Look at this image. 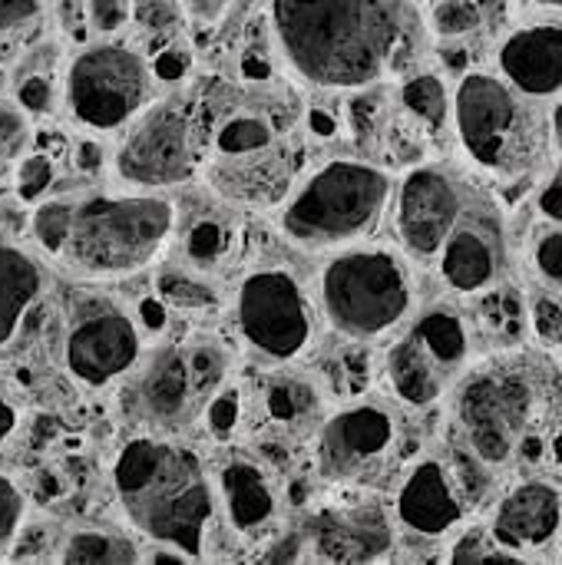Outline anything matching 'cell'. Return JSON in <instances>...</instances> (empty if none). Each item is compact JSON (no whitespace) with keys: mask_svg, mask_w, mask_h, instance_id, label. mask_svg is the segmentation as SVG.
Returning a JSON list of instances; mask_svg holds the SVG:
<instances>
[{"mask_svg":"<svg viewBox=\"0 0 562 565\" xmlns=\"http://www.w3.org/2000/svg\"><path fill=\"white\" fill-rule=\"evenodd\" d=\"M268 30L285 66L318 89H371L417 53L411 0H268Z\"/></svg>","mask_w":562,"mask_h":565,"instance_id":"6da1fadb","label":"cell"},{"mask_svg":"<svg viewBox=\"0 0 562 565\" xmlns=\"http://www.w3.org/2000/svg\"><path fill=\"white\" fill-rule=\"evenodd\" d=\"M179 205L166 192H73L33 202L36 255L79 281H116L152 268L176 242Z\"/></svg>","mask_w":562,"mask_h":565,"instance_id":"7a4b0ae2","label":"cell"},{"mask_svg":"<svg viewBox=\"0 0 562 565\" xmlns=\"http://www.w3.org/2000/svg\"><path fill=\"white\" fill-rule=\"evenodd\" d=\"M109 483L126 523L152 546H176L202 559L219 526L209 463L169 434L129 437L109 467Z\"/></svg>","mask_w":562,"mask_h":565,"instance_id":"3957f363","label":"cell"},{"mask_svg":"<svg viewBox=\"0 0 562 565\" xmlns=\"http://www.w3.org/2000/svg\"><path fill=\"white\" fill-rule=\"evenodd\" d=\"M450 129L464 159L497 182L533 179L553 152L547 106L487 70H467L457 79Z\"/></svg>","mask_w":562,"mask_h":565,"instance_id":"277c9868","label":"cell"},{"mask_svg":"<svg viewBox=\"0 0 562 565\" xmlns=\"http://www.w3.org/2000/svg\"><path fill=\"white\" fill-rule=\"evenodd\" d=\"M321 321L354 344L391 338L421 301L417 268L404 248L354 242L335 248L315 278Z\"/></svg>","mask_w":562,"mask_h":565,"instance_id":"5b68a950","label":"cell"},{"mask_svg":"<svg viewBox=\"0 0 562 565\" xmlns=\"http://www.w3.org/2000/svg\"><path fill=\"white\" fill-rule=\"evenodd\" d=\"M394 199V179L371 159L335 156L311 169L275 209L278 235L305 252H335L364 242Z\"/></svg>","mask_w":562,"mask_h":565,"instance_id":"8992f818","label":"cell"},{"mask_svg":"<svg viewBox=\"0 0 562 565\" xmlns=\"http://www.w3.org/2000/svg\"><path fill=\"white\" fill-rule=\"evenodd\" d=\"M447 397L460 447L484 467H507L533 440L547 407L540 364L520 354L474 361Z\"/></svg>","mask_w":562,"mask_h":565,"instance_id":"52a82bcc","label":"cell"},{"mask_svg":"<svg viewBox=\"0 0 562 565\" xmlns=\"http://www.w3.org/2000/svg\"><path fill=\"white\" fill-rule=\"evenodd\" d=\"M301 139L265 106H242L209 126L202 166L215 199L238 209H278L301 175Z\"/></svg>","mask_w":562,"mask_h":565,"instance_id":"ba28073f","label":"cell"},{"mask_svg":"<svg viewBox=\"0 0 562 565\" xmlns=\"http://www.w3.org/2000/svg\"><path fill=\"white\" fill-rule=\"evenodd\" d=\"M407 407L394 397H361L328 414L311 444L321 483L335 490H384L417 454Z\"/></svg>","mask_w":562,"mask_h":565,"instance_id":"9c48e42d","label":"cell"},{"mask_svg":"<svg viewBox=\"0 0 562 565\" xmlns=\"http://www.w3.org/2000/svg\"><path fill=\"white\" fill-rule=\"evenodd\" d=\"M229 351L209 338L169 341L142 351L139 364L123 377L126 414L149 434H179L209 417L225 391Z\"/></svg>","mask_w":562,"mask_h":565,"instance_id":"30bf717a","label":"cell"},{"mask_svg":"<svg viewBox=\"0 0 562 565\" xmlns=\"http://www.w3.org/2000/svg\"><path fill=\"white\" fill-rule=\"evenodd\" d=\"M477 348L480 324L460 305L441 301L414 311L384 348V387L407 411L437 407L474 367Z\"/></svg>","mask_w":562,"mask_h":565,"instance_id":"8fae6325","label":"cell"},{"mask_svg":"<svg viewBox=\"0 0 562 565\" xmlns=\"http://www.w3.org/2000/svg\"><path fill=\"white\" fill-rule=\"evenodd\" d=\"M209 156V113L192 89L152 99L123 132L113 175L123 189L166 192L192 182Z\"/></svg>","mask_w":562,"mask_h":565,"instance_id":"7c38bea8","label":"cell"},{"mask_svg":"<svg viewBox=\"0 0 562 565\" xmlns=\"http://www.w3.org/2000/svg\"><path fill=\"white\" fill-rule=\"evenodd\" d=\"M315 291L285 262L252 265L232 295V324L245 354L258 367L301 361L318 338Z\"/></svg>","mask_w":562,"mask_h":565,"instance_id":"4fadbf2b","label":"cell"},{"mask_svg":"<svg viewBox=\"0 0 562 565\" xmlns=\"http://www.w3.org/2000/svg\"><path fill=\"white\" fill-rule=\"evenodd\" d=\"M156 70L149 56L123 40H99L73 53L63 73L66 116L93 132H123L156 96Z\"/></svg>","mask_w":562,"mask_h":565,"instance_id":"5bb4252c","label":"cell"},{"mask_svg":"<svg viewBox=\"0 0 562 565\" xmlns=\"http://www.w3.org/2000/svg\"><path fill=\"white\" fill-rule=\"evenodd\" d=\"M142 351V321L119 301L89 295L70 305L60 338V361L79 387L103 391L119 384L139 364Z\"/></svg>","mask_w":562,"mask_h":565,"instance_id":"9a60e30c","label":"cell"},{"mask_svg":"<svg viewBox=\"0 0 562 565\" xmlns=\"http://www.w3.org/2000/svg\"><path fill=\"white\" fill-rule=\"evenodd\" d=\"M474 454H414L394 483V523L417 540L457 533L474 507Z\"/></svg>","mask_w":562,"mask_h":565,"instance_id":"2e32d148","label":"cell"},{"mask_svg":"<svg viewBox=\"0 0 562 565\" xmlns=\"http://www.w3.org/2000/svg\"><path fill=\"white\" fill-rule=\"evenodd\" d=\"M470 189L447 166H414L394 189L397 242L414 265H434L441 245L457 225Z\"/></svg>","mask_w":562,"mask_h":565,"instance_id":"e0dca14e","label":"cell"},{"mask_svg":"<svg viewBox=\"0 0 562 565\" xmlns=\"http://www.w3.org/2000/svg\"><path fill=\"white\" fill-rule=\"evenodd\" d=\"M437 278L457 298L494 295L507 275V232L494 205L470 192L457 225L434 258Z\"/></svg>","mask_w":562,"mask_h":565,"instance_id":"ac0fdd59","label":"cell"},{"mask_svg":"<svg viewBox=\"0 0 562 565\" xmlns=\"http://www.w3.org/2000/svg\"><path fill=\"white\" fill-rule=\"evenodd\" d=\"M311 520V550L325 563H378L394 550V513L374 490H341Z\"/></svg>","mask_w":562,"mask_h":565,"instance_id":"d6986e66","label":"cell"},{"mask_svg":"<svg viewBox=\"0 0 562 565\" xmlns=\"http://www.w3.org/2000/svg\"><path fill=\"white\" fill-rule=\"evenodd\" d=\"M209 477L215 490L219 523L229 533L242 540H258L278 526L282 493L275 473L258 457L225 447L222 457L209 467Z\"/></svg>","mask_w":562,"mask_h":565,"instance_id":"ffe728a7","label":"cell"},{"mask_svg":"<svg viewBox=\"0 0 562 565\" xmlns=\"http://www.w3.org/2000/svg\"><path fill=\"white\" fill-rule=\"evenodd\" d=\"M487 526L510 553H517L523 563H533L540 553L560 543L562 490L547 477L517 480L497 500Z\"/></svg>","mask_w":562,"mask_h":565,"instance_id":"44dd1931","label":"cell"},{"mask_svg":"<svg viewBox=\"0 0 562 565\" xmlns=\"http://www.w3.org/2000/svg\"><path fill=\"white\" fill-rule=\"evenodd\" d=\"M497 73L530 99L562 93V23L540 20L510 30L497 46Z\"/></svg>","mask_w":562,"mask_h":565,"instance_id":"7402d4cb","label":"cell"},{"mask_svg":"<svg viewBox=\"0 0 562 565\" xmlns=\"http://www.w3.org/2000/svg\"><path fill=\"white\" fill-rule=\"evenodd\" d=\"M43 262L33 252L0 238V348H7L20 334L26 315L43 298Z\"/></svg>","mask_w":562,"mask_h":565,"instance_id":"603a6c76","label":"cell"},{"mask_svg":"<svg viewBox=\"0 0 562 565\" xmlns=\"http://www.w3.org/2000/svg\"><path fill=\"white\" fill-rule=\"evenodd\" d=\"M275 374L262 384L258 411L268 427L275 430H295L298 424H311L318 414V387H311L305 377H291L282 367H272Z\"/></svg>","mask_w":562,"mask_h":565,"instance_id":"cb8c5ba5","label":"cell"},{"mask_svg":"<svg viewBox=\"0 0 562 565\" xmlns=\"http://www.w3.org/2000/svg\"><path fill=\"white\" fill-rule=\"evenodd\" d=\"M176 238L182 242V258L199 275H215L222 262L238 252V232L225 215H199L189 228L176 218Z\"/></svg>","mask_w":562,"mask_h":565,"instance_id":"d4e9b609","label":"cell"},{"mask_svg":"<svg viewBox=\"0 0 562 565\" xmlns=\"http://www.w3.org/2000/svg\"><path fill=\"white\" fill-rule=\"evenodd\" d=\"M56 559L66 565H132L142 563V546L119 530L83 526L60 543Z\"/></svg>","mask_w":562,"mask_h":565,"instance_id":"484cf974","label":"cell"},{"mask_svg":"<svg viewBox=\"0 0 562 565\" xmlns=\"http://www.w3.org/2000/svg\"><path fill=\"white\" fill-rule=\"evenodd\" d=\"M397 99H401L404 113L414 122H421L424 129L437 132V129L450 126V89L437 73H431V70L411 73L407 79H401Z\"/></svg>","mask_w":562,"mask_h":565,"instance_id":"4316f807","label":"cell"},{"mask_svg":"<svg viewBox=\"0 0 562 565\" xmlns=\"http://www.w3.org/2000/svg\"><path fill=\"white\" fill-rule=\"evenodd\" d=\"M527 271L537 288L562 298V225L540 218L527 235Z\"/></svg>","mask_w":562,"mask_h":565,"instance_id":"83f0119b","label":"cell"},{"mask_svg":"<svg viewBox=\"0 0 562 565\" xmlns=\"http://www.w3.org/2000/svg\"><path fill=\"white\" fill-rule=\"evenodd\" d=\"M447 563H457V565H484V563H523L517 553H510L494 533H490V526H460L457 530V540L450 543V550H447Z\"/></svg>","mask_w":562,"mask_h":565,"instance_id":"f1b7e54d","label":"cell"},{"mask_svg":"<svg viewBox=\"0 0 562 565\" xmlns=\"http://www.w3.org/2000/svg\"><path fill=\"white\" fill-rule=\"evenodd\" d=\"M30 146L26 113L17 103H0V185L13 182V169Z\"/></svg>","mask_w":562,"mask_h":565,"instance_id":"f546056e","label":"cell"},{"mask_svg":"<svg viewBox=\"0 0 562 565\" xmlns=\"http://www.w3.org/2000/svg\"><path fill=\"white\" fill-rule=\"evenodd\" d=\"M527 324L540 348L547 351H562V298L537 288L527 301Z\"/></svg>","mask_w":562,"mask_h":565,"instance_id":"4dcf8cb0","label":"cell"},{"mask_svg":"<svg viewBox=\"0 0 562 565\" xmlns=\"http://www.w3.org/2000/svg\"><path fill=\"white\" fill-rule=\"evenodd\" d=\"M53 185V159L46 152H33L26 149L13 169V192L20 202L33 205L43 199V192Z\"/></svg>","mask_w":562,"mask_h":565,"instance_id":"1f68e13d","label":"cell"},{"mask_svg":"<svg viewBox=\"0 0 562 565\" xmlns=\"http://www.w3.org/2000/svg\"><path fill=\"white\" fill-rule=\"evenodd\" d=\"M484 23V10L477 0H437L431 10V26L437 36H467Z\"/></svg>","mask_w":562,"mask_h":565,"instance_id":"d6a6232c","label":"cell"},{"mask_svg":"<svg viewBox=\"0 0 562 565\" xmlns=\"http://www.w3.org/2000/svg\"><path fill=\"white\" fill-rule=\"evenodd\" d=\"M23 520H26V497L20 483L7 470H0V556H7V550L23 533Z\"/></svg>","mask_w":562,"mask_h":565,"instance_id":"836d02e7","label":"cell"},{"mask_svg":"<svg viewBox=\"0 0 562 565\" xmlns=\"http://www.w3.org/2000/svg\"><path fill=\"white\" fill-rule=\"evenodd\" d=\"M185 17L179 0H132V20L146 33H169Z\"/></svg>","mask_w":562,"mask_h":565,"instance_id":"e575fe53","label":"cell"},{"mask_svg":"<svg viewBox=\"0 0 562 565\" xmlns=\"http://www.w3.org/2000/svg\"><path fill=\"white\" fill-rule=\"evenodd\" d=\"M13 99H17V106L23 113H33V116L46 113L53 106V83H50V76L46 73H26V76H20L17 86H13Z\"/></svg>","mask_w":562,"mask_h":565,"instance_id":"d590c367","label":"cell"},{"mask_svg":"<svg viewBox=\"0 0 562 565\" xmlns=\"http://www.w3.org/2000/svg\"><path fill=\"white\" fill-rule=\"evenodd\" d=\"M132 17L129 0H86V20L96 33H116Z\"/></svg>","mask_w":562,"mask_h":565,"instance_id":"8d00e7d4","label":"cell"},{"mask_svg":"<svg viewBox=\"0 0 562 565\" xmlns=\"http://www.w3.org/2000/svg\"><path fill=\"white\" fill-rule=\"evenodd\" d=\"M533 205H537V215H540V218L560 222L562 225V156L560 162L547 172V179L540 182Z\"/></svg>","mask_w":562,"mask_h":565,"instance_id":"74e56055","label":"cell"},{"mask_svg":"<svg viewBox=\"0 0 562 565\" xmlns=\"http://www.w3.org/2000/svg\"><path fill=\"white\" fill-rule=\"evenodd\" d=\"M43 0H0V36L26 26L40 13Z\"/></svg>","mask_w":562,"mask_h":565,"instance_id":"f35d334b","label":"cell"},{"mask_svg":"<svg viewBox=\"0 0 562 565\" xmlns=\"http://www.w3.org/2000/svg\"><path fill=\"white\" fill-rule=\"evenodd\" d=\"M229 3L232 0H185V17L192 20V23H199V26H215L222 17H225V10H229Z\"/></svg>","mask_w":562,"mask_h":565,"instance_id":"ab89813d","label":"cell"},{"mask_svg":"<svg viewBox=\"0 0 562 565\" xmlns=\"http://www.w3.org/2000/svg\"><path fill=\"white\" fill-rule=\"evenodd\" d=\"M17 427H20V407L13 404V397L0 391V447L17 434Z\"/></svg>","mask_w":562,"mask_h":565,"instance_id":"60d3db41","label":"cell"},{"mask_svg":"<svg viewBox=\"0 0 562 565\" xmlns=\"http://www.w3.org/2000/svg\"><path fill=\"white\" fill-rule=\"evenodd\" d=\"M547 113H550V139H553V149L562 156V93Z\"/></svg>","mask_w":562,"mask_h":565,"instance_id":"b9f144b4","label":"cell"},{"mask_svg":"<svg viewBox=\"0 0 562 565\" xmlns=\"http://www.w3.org/2000/svg\"><path fill=\"white\" fill-rule=\"evenodd\" d=\"M537 3H543V7H562V0H537Z\"/></svg>","mask_w":562,"mask_h":565,"instance_id":"7bdbcfd3","label":"cell"}]
</instances>
